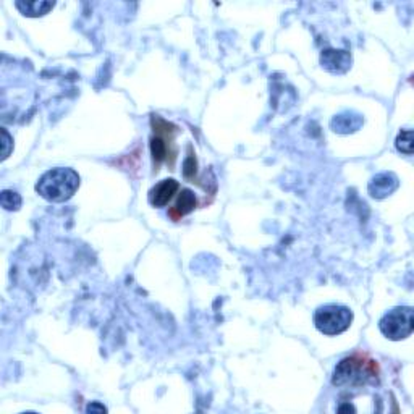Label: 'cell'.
<instances>
[{
  "label": "cell",
  "mask_w": 414,
  "mask_h": 414,
  "mask_svg": "<svg viewBox=\"0 0 414 414\" xmlns=\"http://www.w3.org/2000/svg\"><path fill=\"white\" fill-rule=\"evenodd\" d=\"M320 63L325 70L334 75H343L351 67V54L347 50L325 49L320 54Z\"/></svg>",
  "instance_id": "8992f818"
},
{
  "label": "cell",
  "mask_w": 414,
  "mask_h": 414,
  "mask_svg": "<svg viewBox=\"0 0 414 414\" xmlns=\"http://www.w3.org/2000/svg\"><path fill=\"white\" fill-rule=\"evenodd\" d=\"M0 204L7 210H18L21 207V196L15 191L3 190L0 195Z\"/></svg>",
  "instance_id": "7c38bea8"
},
{
  "label": "cell",
  "mask_w": 414,
  "mask_h": 414,
  "mask_svg": "<svg viewBox=\"0 0 414 414\" xmlns=\"http://www.w3.org/2000/svg\"><path fill=\"white\" fill-rule=\"evenodd\" d=\"M353 322V312L347 306L338 305H327L322 306L314 314V325L320 334L329 335H340L347 332Z\"/></svg>",
  "instance_id": "3957f363"
},
{
  "label": "cell",
  "mask_w": 414,
  "mask_h": 414,
  "mask_svg": "<svg viewBox=\"0 0 414 414\" xmlns=\"http://www.w3.org/2000/svg\"><path fill=\"white\" fill-rule=\"evenodd\" d=\"M15 7L25 17L38 18L47 15L55 7V2H49V0H17Z\"/></svg>",
  "instance_id": "30bf717a"
},
{
  "label": "cell",
  "mask_w": 414,
  "mask_h": 414,
  "mask_svg": "<svg viewBox=\"0 0 414 414\" xmlns=\"http://www.w3.org/2000/svg\"><path fill=\"white\" fill-rule=\"evenodd\" d=\"M362 123H364V120H362L361 115L353 112H343L332 118L330 127H332V130L335 133H340V135H349V133L360 130Z\"/></svg>",
  "instance_id": "9c48e42d"
},
{
  "label": "cell",
  "mask_w": 414,
  "mask_h": 414,
  "mask_svg": "<svg viewBox=\"0 0 414 414\" xmlns=\"http://www.w3.org/2000/svg\"><path fill=\"white\" fill-rule=\"evenodd\" d=\"M2 142H3V149H2V160H6L8 155L12 153V136L8 135V131L6 128H2Z\"/></svg>",
  "instance_id": "9a60e30c"
},
{
  "label": "cell",
  "mask_w": 414,
  "mask_h": 414,
  "mask_svg": "<svg viewBox=\"0 0 414 414\" xmlns=\"http://www.w3.org/2000/svg\"><path fill=\"white\" fill-rule=\"evenodd\" d=\"M178 190H180V183L173 180V178H167V180L157 183L149 191V202L154 207H165L173 199V196L177 195Z\"/></svg>",
  "instance_id": "ba28073f"
},
{
  "label": "cell",
  "mask_w": 414,
  "mask_h": 414,
  "mask_svg": "<svg viewBox=\"0 0 414 414\" xmlns=\"http://www.w3.org/2000/svg\"><path fill=\"white\" fill-rule=\"evenodd\" d=\"M413 131L411 130H402L400 133L397 141H395V146L400 153L411 155L413 154Z\"/></svg>",
  "instance_id": "4fadbf2b"
},
{
  "label": "cell",
  "mask_w": 414,
  "mask_h": 414,
  "mask_svg": "<svg viewBox=\"0 0 414 414\" xmlns=\"http://www.w3.org/2000/svg\"><path fill=\"white\" fill-rule=\"evenodd\" d=\"M86 411H87V413H93V411H100V413H105V411H107V408L102 406V404H99V403H91V404H87Z\"/></svg>",
  "instance_id": "2e32d148"
},
{
  "label": "cell",
  "mask_w": 414,
  "mask_h": 414,
  "mask_svg": "<svg viewBox=\"0 0 414 414\" xmlns=\"http://www.w3.org/2000/svg\"><path fill=\"white\" fill-rule=\"evenodd\" d=\"M379 364L366 354H351L337 364L332 375L335 387L361 389L366 385L379 384Z\"/></svg>",
  "instance_id": "6da1fadb"
},
{
  "label": "cell",
  "mask_w": 414,
  "mask_h": 414,
  "mask_svg": "<svg viewBox=\"0 0 414 414\" xmlns=\"http://www.w3.org/2000/svg\"><path fill=\"white\" fill-rule=\"evenodd\" d=\"M196 206H197V199L195 193L185 188V190H182L180 196H178L177 204L172 207V210H170V215H172L173 220H180L182 217H185L186 214H190L191 210H195Z\"/></svg>",
  "instance_id": "8fae6325"
},
{
  "label": "cell",
  "mask_w": 414,
  "mask_h": 414,
  "mask_svg": "<svg viewBox=\"0 0 414 414\" xmlns=\"http://www.w3.org/2000/svg\"><path fill=\"white\" fill-rule=\"evenodd\" d=\"M380 332L389 340L398 342V340L408 338L414 330V312L413 307L400 306L395 307L382 317L379 322Z\"/></svg>",
  "instance_id": "277c9868"
},
{
  "label": "cell",
  "mask_w": 414,
  "mask_h": 414,
  "mask_svg": "<svg viewBox=\"0 0 414 414\" xmlns=\"http://www.w3.org/2000/svg\"><path fill=\"white\" fill-rule=\"evenodd\" d=\"M151 125L154 130V136L151 138V154H153L154 165L157 167L160 162L168 159V155L175 157V154L170 153V144H172L173 135L177 133V127L162 120L157 115H153Z\"/></svg>",
  "instance_id": "5b68a950"
},
{
  "label": "cell",
  "mask_w": 414,
  "mask_h": 414,
  "mask_svg": "<svg viewBox=\"0 0 414 414\" xmlns=\"http://www.w3.org/2000/svg\"><path fill=\"white\" fill-rule=\"evenodd\" d=\"M80 188V175L73 168H52L39 178L36 191L49 202H65Z\"/></svg>",
  "instance_id": "7a4b0ae2"
},
{
  "label": "cell",
  "mask_w": 414,
  "mask_h": 414,
  "mask_svg": "<svg viewBox=\"0 0 414 414\" xmlns=\"http://www.w3.org/2000/svg\"><path fill=\"white\" fill-rule=\"evenodd\" d=\"M196 165H197L196 157H195V154H193V149L190 147V149H188V157L185 160V164H183V173H185V177L188 178V180H193V178H195Z\"/></svg>",
  "instance_id": "5bb4252c"
},
{
  "label": "cell",
  "mask_w": 414,
  "mask_h": 414,
  "mask_svg": "<svg viewBox=\"0 0 414 414\" xmlns=\"http://www.w3.org/2000/svg\"><path fill=\"white\" fill-rule=\"evenodd\" d=\"M400 185L398 177L395 173L385 172V173H379L372 178L369 186V195L374 197V199H385V197L392 195V193L397 190Z\"/></svg>",
  "instance_id": "52a82bcc"
}]
</instances>
